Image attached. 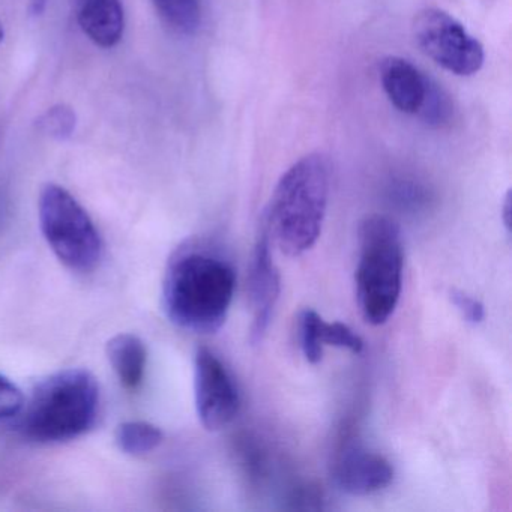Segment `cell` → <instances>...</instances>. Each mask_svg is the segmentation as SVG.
I'll list each match as a JSON object with an SVG mask.
<instances>
[{
	"label": "cell",
	"mask_w": 512,
	"mask_h": 512,
	"mask_svg": "<svg viewBox=\"0 0 512 512\" xmlns=\"http://www.w3.org/2000/svg\"><path fill=\"white\" fill-rule=\"evenodd\" d=\"M236 289L229 259L211 245L190 242L167 265L163 307L170 322L196 334H214L226 323Z\"/></svg>",
	"instance_id": "cell-1"
},
{
	"label": "cell",
	"mask_w": 512,
	"mask_h": 512,
	"mask_svg": "<svg viewBox=\"0 0 512 512\" xmlns=\"http://www.w3.org/2000/svg\"><path fill=\"white\" fill-rule=\"evenodd\" d=\"M331 166L322 154L296 161L278 181L262 223L278 248L298 257L314 247L328 209Z\"/></svg>",
	"instance_id": "cell-2"
},
{
	"label": "cell",
	"mask_w": 512,
	"mask_h": 512,
	"mask_svg": "<svg viewBox=\"0 0 512 512\" xmlns=\"http://www.w3.org/2000/svg\"><path fill=\"white\" fill-rule=\"evenodd\" d=\"M19 421L26 439L61 443L88 433L98 418L100 388L89 371H59L35 388Z\"/></svg>",
	"instance_id": "cell-3"
},
{
	"label": "cell",
	"mask_w": 512,
	"mask_h": 512,
	"mask_svg": "<svg viewBox=\"0 0 512 512\" xmlns=\"http://www.w3.org/2000/svg\"><path fill=\"white\" fill-rule=\"evenodd\" d=\"M404 250L400 227L385 215H368L359 224L356 301L365 322H388L403 289Z\"/></svg>",
	"instance_id": "cell-4"
},
{
	"label": "cell",
	"mask_w": 512,
	"mask_h": 512,
	"mask_svg": "<svg viewBox=\"0 0 512 512\" xmlns=\"http://www.w3.org/2000/svg\"><path fill=\"white\" fill-rule=\"evenodd\" d=\"M38 211L47 244L68 269L88 274L100 265V232L73 194L61 185H46L40 194Z\"/></svg>",
	"instance_id": "cell-5"
},
{
	"label": "cell",
	"mask_w": 512,
	"mask_h": 512,
	"mask_svg": "<svg viewBox=\"0 0 512 512\" xmlns=\"http://www.w3.org/2000/svg\"><path fill=\"white\" fill-rule=\"evenodd\" d=\"M413 37L424 55L455 76H473L484 65L482 44L445 11H421L413 22Z\"/></svg>",
	"instance_id": "cell-6"
},
{
	"label": "cell",
	"mask_w": 512,
	"mask_h": 512,
	"mask_svg": "<svg viewBox=\"0 0 512 512\" xmlns=\"http://www.w3.org/2000/svg\"><path fill=\"white\" fill-rule=\"evenodd\" d=\"M194 397L197 416L209 431L223 430L241 410V395L232 373L220 356L205 346L194 355Z\"/></svg>",
	"instance_id": "cell-7"
},
{
	"label": "cell",
	"mask_w": 512,
	"mask_h": 512,
	"mask_svg": "<svg viewBox=\"0 0 512 512\" xmlns=\"http://www.w3.org/2000/svg\"><path fill=\"white\" fill-rule=\"evenodd\" d=\"M281 293L280 272L271 253V235L262 223V232L254 245L248 274V296L251 305L250 341L262 343L271 325Z\"/></svg>",
	"instance_id": "cell-8"
},
{
	"label": "cell",
	"mask_w": 512,
	"mask_h": 512,
	"mask_svg": "<svg viewBox=\"0 0 512 512\" xmlns=\"http://www.w3.org/2000/svg\"><path fill=\"white\" fill-rule=\"evenodd\" d=\"M337 487L350 496H368L391 484L394 467L380 452L361 445H347L334 464Z\"/></svg>",
	"instance_id": "cell-9"
},
{
	"label": "cell",
	"mask_w": 512,
	"mask_h": 512,
	"mask_svg": "<svg viewBox=\"0 0 512 512\" xmlns=\"http://www.w3.org/2000/svg\"><path fill=\"white\" fill-rule=\"evenodd\" d=\"M298 338L302 355L311 364H319L322 361L325 346L347 349L356 355L364 349V341L350 326L341 322H326L311 308L299 314Z\"/></svg>",
	"instance_id": "cell-10"
},
{
	"label": "cell",
	"mask_w": 512,
	"mask_h": 512,
	"mask_svg": "<svg viewBox=\"0 0 512 512\" xmlns=\"http://www.w3.org/2000/svg\"><path fill=\"white\" fill-rule=\"evenodd\" d=\"M383 91L395 109L418 115L427 97L430 79L406 59L388 58L380 68Z\"/></svg>",
	"instance_id": "cell-11"
},
{
	"label": "cell",
	"mask_w": 512,
	"mask_h": 512,
	"mask_svg": "<svg viewBox=\"0 0 512 512\" xmlns=\"http://www.w3.org/2000/svg\"><path fill=\"white\" fill-rule=\"evenodd\" d=\"M76 10L80 28L97 46L112 49L124 37L121 0H76Z\"/></svg>",
	"instance_id": "cell-12"
},
{
	"label": "cell",
	"mask_w": 512,
	"mask_h": 512,
	"mask_svg": "<svg viewBox=\"0 0 512 512\" xmlns=\"http://www.w3.org/2000/svg\"><path fill=\"white\" fill-rule=\"evenodd\" d=\"M107 358L124 388L136 391L145 379L148 352L137 335L121 334L107 344Z\"/></svg>",
	"instance_id": "cell-13"
},
{
	"label": "cell",
	"mask_w": 512,
	"mask_h": 512,
	"mask_svg": "<svg viewBox=\"0 0 512 512\" xmlns=\"http://www.w3.org/2000/svg\"><path fill=\"white\" fill-rule=\"evenodd\" d=\"M164 434L157 425L146 421H127L116 430V443L128 455H143L163 443Z\"/></svg>",
	"instance_id": "cell-14"
},
{
	"label": "cell",
	"mask_w": 512,
	"mask_h": 512,
	"mask_svg": "<svg viewBox=\"0 0 512 512\" xmlns=\"http://www.w3.org/2000/svg\"><path fill=\"white\" fill-rule=\"evenodd\" d=\"M161 19L179 34L191 35L202 22L200 0H152Z\"/></svg>",
	"instance_id": "cell-15"
},
{
	"label": "cell",
	"mask_w": 512,
	"mask_h": 512,
	"mask_svg": "<svg viewBox=\"0 0 512 512\" xmlns=\"http://www.w3.org/2000/svg\"><path fill=\"white\" fill-rule=\"evenodd\" d=\"M77 116L70 106L58 104L38 118L37 128L40 133L55 140H68L76 131Z\"/></svg>",
	"instance_id": "cell-16"
},
{
	"label": "cell",
	"mask_w": 512,
	"mask_h": 512,
	"mask_svg": "<svg viewBox=\"0 0 512 512\" xmlns=\"http://www.w3.org/2000/svg\"><path fill=\"white\" fill-rule=\"evenodd\" d=\"M452 112V103L446 92L430 80L427 97L418 113L419 118L430 127H440L451 119Z\"/></svg>",
	"instance_id": "cell-17"
},
{
	"label": "cell",
	"mask_w": 512,
	"mask_h": 512,
	"mask_svg": "<svg viewBox=\"0 0 512 512\" xmlns=\"http://www.w3.org/2000/svg\"><path fill=\"white\" fill-rule=\"evenodd\" d=\"M25 406V397L16 383L0 374V421L20 415Z\"/></svg>",
	"instance_id": "cell-18"
},
{
	"label": "cell",
	"mask_w": 512,
	"mask_h": 512,
	"mask_svg": "<svg viewBox=\"0 0 512 512\" xmlns=\"http://www.w3.org/2000/svg\"><path fill=\"white\" fill-rule=\"evenodd\" d=\"M451 301L455 308H457L458 313L461 314V317L470 325H479V323L484 322V305L478 299L467 295V293L460 292V290H454L451 293Z\"/></svg>",
	"instance_id": "cell-19"
},
{
	"label": "cell",
	"mask_w": 512,
	"mask_h": 512,
	"mask_svg": "<svg viewBox=\"0 0 512 512\" xmlns=\"http://www.w3.org/2000/svg\"><path fill=\"white\" fill-rule=\"evenodd\" d=\"M503 224H505L506 230L511 229V191L506 193L505 199H503L502 206Z\"/></svg>",
	"instance_id": "cell-20"
},
{
	"label": "cell",
	"mask_w": 512,
	"mask_h": 512,
	"mask_svg": "<svg viewBox=\"0 0 512 512\" xmlns=\"http://www.w3.org/2000/svg\"><path fill=\"white\" fill-rule=\"evenodd\" d=\"M47 4H49V0H31L29 2V13H31L32 17L43 16Z\"/></svg>",
	"instance_id": "cell-21"
},
{
	"label": "cell",
	"mask_w": 512,
	"mask_h": 512,
	"mask_svg": "<svg viewBox=\"0 0 512 512\" xmlns=\"http://www.w3.org/2000/svg\"><path fill=\"white\" fill-rule=\"evenodd\" d=\"M4 37H5L4 26H2V23H0V43H2V41H4Z\"/></svg>",
	"instance_id": "cell-22"
},
{
	"label": "cell",
	"mask_w": 512,
	"mask_h": 512,
	"mask_svg": "<svg viewBox=\"0 0 512 512\" xmlns=\"http://www.w3.org/2000/svg\"><path fill=\"white\" fill-rule=\"evenodd\" d=\"M0 212H2V208H0Z\"/></svg>",
	"instance_id": "cell-23"
}]
</instances>
